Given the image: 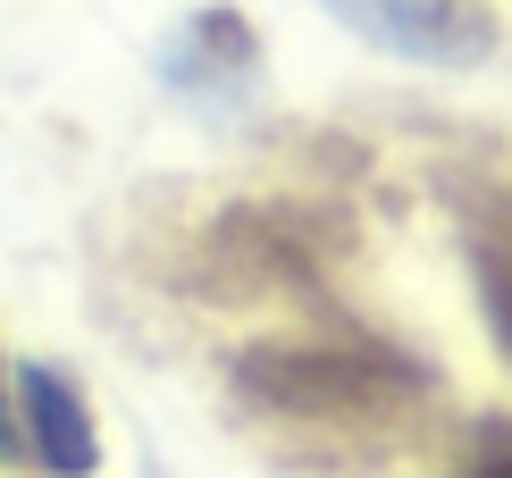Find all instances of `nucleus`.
<instances>
[{
	"label": "nucleus",
	"mask_w": 512,
	"mask_h": 478,
	"mask_svg": "<svg viewBox=\"0 0 512 478\" xmlns=\"http://www.w3.org/2000/svg\"><path fill=\"white\" fill-rule=\"evenodd\" d=\"M319 9L403 68H479L496 51V17L479 0H319Z\"/></svg>",
	"instance_id": "obj_1"
},
{
	"label": "nucleus",
	"mask_w": 512,
	"mask_h": 478,
	"mask_svg": "<svg viewBox=\"0 0 512 478\" xmlns=\"http://www.w3.org/2000/svg\"><path fill=\"white\" fill-rule=\"evenodd\" d=\"M17 428H26V453L51 478H84L101 462V437H93V411H84L76 395V378H59L51 361H26L17 369Z\"/></svg>",
	"instance_id": "obj_2"
},
{
	"label": "nucleus",
	"mask_w": 512,
	"mask_h": 478,
	"mask_svg": "<svg viewBox=\"0 0 512 478\" xmlns=\"http://www.w3.org/2000/svg\"><path fill=\"white\" fill-rule=\"evenodd\" d=\"M479 294H487V319H496V336L512 344V202L496 210V227L479 235Z\"/></svg>",
	"instance_id": "obj_3"
},
{
	"label": "nucleus",
	"mask_w": 512,
	"mask_h": 478,
	"mask_svg": "<svg viewBox=\"0 0 512 478\" xmlns=\"http://www.w3.org/2000/svg\"><path fill=\"white\" fill-rule=\"evenodd\" d=\"M26 453V428L9 420V369H0V462H17Z\"/></svg>",
	"instance_id": "obj_4"
},
{
	"label": "nucleus",
	"mask_w": 512,
	"mask_h": 478,
	"mask_svg": "<svg viewBox=\"0 0 512 478\" xmlns=\"http://www.w3.org/2000/svg\"><path fill=\"white\" fill-rule=\"evenodd\" d=\"M487 478H512V462H496V470H487Z\"/></svg>",
	"instance_id": "obj_5"
}]
</instances>
